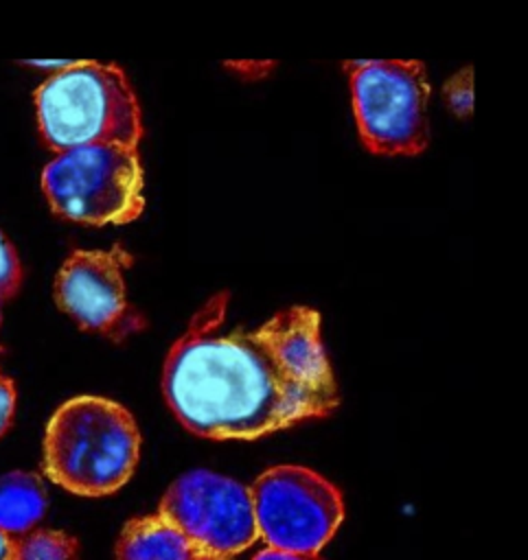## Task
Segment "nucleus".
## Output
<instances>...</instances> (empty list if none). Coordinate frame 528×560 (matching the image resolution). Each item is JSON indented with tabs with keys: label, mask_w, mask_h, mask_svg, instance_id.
Listing matches in <instances>:
<instances>
[{
	"label": "nucleus",
	"mask_w": 528,
	"mask_h": 560,
	"mask_svg": "<svg viewBox=\"0 0 528 560\" xmlns=\"http://www.w3.org/2000/svg\"><path fill=\"white\" fill-rule=\"evenodd\" d=\"M228 293L213 295L171 346L162 392L173 416L210 440H256L340 402L320 315L289 306L259 328H223Z\"/></svg>",
	"instance_id": "obj_1"
},
{
	"label": "nucleus",
	"mask_w": 528,
	"mask_h": 560,
	"mask_svg": "<svg viewBox=\"0 0 528 560\" xmlns=\"http://www.w3.org/2000/svg\"><path fill=\"white\" fill-rule=\"evenodd\" d=\"M140 457L134 416L116 400L77 396L48 420L44 433V472L64 490L105 497L120 490Z\"/></svg>",
	"instance_id": "obj_2"
},
{
	"label": "nucleus",
	"mask_w": 528,
	"mask_h": 560,
	"mask_svg": "<svg viewBox=\"0 0 528 560\" xmlns=\"http://www.w3.org/2000/svg\"><path fill=\"white\" fill-rule=\"evenodd\" d=\"M35 114L44 144L57 153L142 140L138 98L114 63L68 61L35 90Z\"/></svg>",
	"instance_id": "obj_3"
},
{
	"label": "nucleus",
	"mask_w": 528,
	"mask_h": 560,
	"mask_svg": "<svg viewBox=\"0 0 528 560\" xmlns=\"http://www.w3.org/2000/svg\"><path fill=\"white\" fill-rule=\"evenodd\" d=\"M138 147L92 144L57 153L42 171L55 214L88 225H120L145 210Z\"/></svg>",
	"instance_id": "obj_4"
},
{
	"label": "nucleus",
	"mask_w": 528,
	"mask_h": 560,
	"mask_svg": "<svg viewBox=\"0 0 528 560\" xmlns=\"http://www.w3.org/2000/svg\"><path fill=\"white\" fill-rule=\"evenodd\" d=\"M359 138L377 155H418L429 142V83L421 61L375 59L351 70Z\"/></svg>",
	"instance_id": "obj_5"
},
{
	"label": "nucleus",
	"mask_w": 528,
	"mask_h": 560,
	"mask_svg": "<svg viewBox=\"0 0 528 560\" xmlns=\"http://www.w3.org/2000/svg\"><path fill=\"white\" fill-rule=\"evenodd\" d=\"M250 497L256 534L272 549L318 556L344 521L337 486L305 466L267 468L254 479Z\"/></svg>",
	"instance_id": "obj_6"
},
{
	"label": "nucleus",
	"mask_w": 528,
	"mask_h": 560,
	"mask_svg": "<svg viewBox=\"0 0 528 560\" xmlns=\"http://www.w3.org/2000/svg\"><path fill=\"white\" fill-rule=\"evenodd\" d=\"M158 514L197 556L232 558L259 538L250 488L204 468L180 475L162 494Z\"/></svg>",
	"instance_id": "obj_7"
},
{
	"label": "nucleus",
	"mask_w": 528,
	"mask_h": 560,
	"mask_svg": "<svg viewBox=\"0 0 528 560\" xmlns=\"http://www.w3.org/2000/svg\"><path fill=\"white\" fill-rule=\"evenodd\" d=\"M131 260V254L120 245L72 252L55 278V302L79 328L125 341L147 324L127 298L125 271Z\"/></svg>",
	"instance_id": "obj_8"
},
{
	"label": "nucleus",
	"mask_w": 528,
	"mask_h": 560,
	"mask_svg": "<svg viewBox=\"0 0 528 560\" xmlns=\"http://www.w3.org/2000/svg\"><path fill=\"white\" fill-rule=\"evenodd\" d=\"M191 542L160 514L125 523L116 540V560H193Z\"/></svg>",
	"instance_id": "obj_9"
},
{
	"label": "nucleus",
	"mask_w": 528,
	"mask_h": 560,
	"mask_svg": "<svg viewBox=\"0 0 528 560\" xmlns=\"http://www.w3.org/2000/svg\"><path fill=\"white\" fill-rule=\"evenodd\" d=\"M46 505L48 494L35 472L11 470L0 477V529L11 538L35 529Z\"/></svg>",
	"instance_id": "obj_10"
},
{
	"label": "nucleus",
	"mask_w": 528,
	"mask_h": 560,
	"mask_svg": "<svg viewBox=\"0 0 528 560\" xmlns=\"http://www.w3.org/2000/svg\"><path fill=\"white\" fill-rule=\"evenodd\" d=\"M13 560H81L79 540L61 529L35 527L13 538Z\"/></svg>",
	"instance_id": "obj_11"
},
{
	"label": "nucleus",
	"mask_w": 528,
	"mask_h": 560,
	"mask_svg": "<svg viewBox=\"0 0 528 560\" xmlns=\"http://www.w3.org/2000/svg\"><path fill=\"white\" fill-rule=\"evenodd\" d=\"M443 94H445L447 107L456 116L467 118L471 114V109H473V70L471 68H462L458 74H454L445 83Z\"/></svg>",
	"instance_id": "obj_12"
},
{
	"label": "nucleus",
	"mask_w": 528,
	"mask_h": 560,
	"mask_svg": "<svg viewBox=\"0 0 528 560\" xmlns=\"http://www.w3.org/2000/svg\"><path fill=\"white\" fill-rule=\"evenodd\" d=\"M22 284V262L11 241L0 232V304L9 302Z\"/></svg>",
	"instance_id": "obj_13"
},
{
	"label": "nucleus",
	"mask_w": 528,
	"mask_h": 560,
	"mask_svg": "<svg viewBox=\"0 0 528 560\" xmlns=\"http://www.w3.org/2000/svg\"><path fill=\"white\" fill-rule=\"evenodd\" d=\"M15 413V385L13 381L0 370V438L13 422Z\"/></svg>",
	"instance_id": "obj_14"
},
{
	"label": "nucleus",
	"mask_w": 528,
	"mask_h": 560,
	"mask_svg": "<svg viewBox=\"0 0 528 560\" xmlns=\"http://www.w3.org/2000/svg\"><path fill=\"white\" fill-rule=\"evenodd\" d=\"M252 560H322V558L313 556V553H294V551H280V549L265 547Z\"/></svg>",
	"instance_id": "obj_15"
},
{
	"label": "nucleus",
	"mask_w": 528,
	"mask_h": 560,
	"mask_svg": "<svg viewBox=\"0 0 528 560\" xmlns=\"http://www.w3.org/2000/svg\"><path fill=\"white\" fill-rule=\"evenodd\" d=\"M0 560H13V538L0 529Z\"/></svg>",
	"instance_id": "obj_16"
},
{
	"label": "nucleus",
	"mask_w": 528,
	"mask_h": 560,
	"mask_svg": "<svg viewBox=\"0 0 528 560\" xmlns=\"http://www.w3.org/2000/svg\"><path fill=\"white\" fill-rule=\"evenodd\" d=\"M193 560H232V558H215V556H195Z\"/></svg>",
	"instance_id": "obj_17"
},
{
	"label": "nucleus",
	"mask_w": 528,
	"mask_h": 560,
	"mask_svg": "<svg viewBox=\"0 0 528 560\" xmlns=\"http://www.w3.org/2000/svg\"><path fill=\"white\" fill-rule=\"evenodd\" d=\"M0 324H2V313H0Z\"/></svg>",
	"instance_id": "obj_18"
}]
</instances>
